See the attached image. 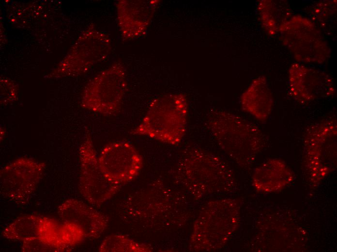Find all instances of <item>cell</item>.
Returning <instances> with one entry per match:
<instances>
[{
	"label": "cell",
	"instance_id": "cell-1",
	"mask_svg": "<svg viewBox=\"0 0 337 252\" xmlns=\"http://www.w3.org/2000/svg\"><path fill=\"white\" fill-rule=\"evenodd\" d=\"M206 125L220 146L243 165L251 163L265 144V136L257 126L231 112L213 111Z\"/></svg>",
	"mask_w": 337,
	"mask_h": 252
},
{
	"label": "cell",
	"instance_id": "cell-2",
	"mask_svg": "<svg viewBox=\"0 0 337 252\" xmlns=\"http://www.w3.org/2000/svg\"><path fill=\"white\" fill-rule=\"evenodd\" d=\"M187 113V100L183 94L163 95L151 102L141 122L131 134L176 145L185 133Z\"/></svg>",
	"mask_w": 337,
	"mask_h": 252
},
{
	"label": "cell",
	"instance_id": "cell-3",
	"mask_svg": "<svg viewBox=\"0 0 337 252\" xmlns=\"http://www.w3.org/2000/svg\"><path fill=\"white\" fill-rule=\"evenodd\" d=\"M2 235L7 239L22 242L39 238L57 240L72 248L85 239L82 231L72 224L60 223L53 219L33 215L16 218Z\"/></svg>",
	"mask_w": 337,
	"mask_h": 252
},
{
	"label": "cell",
	"instance_id": "cell-4",
	"mask_svg": "<svg viewBox=\"0 0 337 252\" xmlns=\"http://www.w3.org/2000/svg\"><path fill=\"white\" fill-rule=\"evenodd\" d=\"M282 42L298 61L321 63L329 56V48L320 31L309 19L295 16L280 27Z\"/></svg>",
	"mask_w": 337,
	"mask_h": 252
},
{
	"label": "cell",
	"instance_id": "cell-5",
	"mask_svg": "<svg viewBox=\"0 0 337 252\" xmlns=\"http://www.w3.org/2000/svg\"><path fill=\"white\" fill-rule=\"evenodd\" d=\"M126 86L124 67L116 63L95 77L86 87L82 105L87 109L106 115L120 110Z\"/></svg>",
	"mask_w": 337,
	"mask_h": 252
},
{
	"label": "cell",
	"instance_id": "cell-6",
	"mask_svg": "<svg viewBox=\"0 0 337 252\" xmlns=\"http://www.w3.org/2000/svg\"><path fill=\"white\" fill-rule=\"evenodd\" d=\"M337 134L335 117L323 119L306 129L304 141L306 166L313 179H322L330 171L331 155L336 149Z\"/></svg>",
	"mask_w": 337,
	"mask_h": 252
},
{
	"label": "cell",
	"instance_id": "cell-7",
	"mask_svg": "<svg viewBox=\"0 0 337 252\" xmlns=\"http://www.w3.org/2000/svg\"><path fill=\"white\" fill-rule=\"evenodd\" d=\"M79 189L91 204L100 206L112 197L122 186L109 181L102 171L89 132L79 148Z\"/></svg>",
	"mask_w": 337,
	"mask_h": 252
},
{
	"label": "cell",
	"instance_id": "cell-8",
	"mask_svg": "<svg viewBox=\"0 0 337 252\" xmlns=\"http://www.w3.org/2000/svg\"><path fill=\"white\" fill-rule=\"evenodd\" d=\"M45 164L21 158L4 166L0 171V193L16 203L28 200L42 177Z\"/></svg>",
	"mask_w": 337,
	"mask_h": 252
},
{
	"label": "cell",
	"instance_id": "cell-9",
	"mask_svg": "<svg viewBox=\"0 0 337 252\" xmlns=\"http://www.w3.org/2000/svg\"><path fill=\"white\" fill-rule=\"evenodd\" d=\"M98 159L107 179L121 186L135 179L143 165L141 155L131 143L125 141L108 144L103 148Z\"/></svg>",
	"mask_w": 337,
	"mask_h": 252
},
{
	"label": "cell",
	"instance_id": "cell-10",
	"mask_svg": "<svg viewBox=\"0 0 337 252\" xmlns=\"http://www.w3.org/2000/svg\"><path fill=\"white\" fill-rule=\"evenodd\" d=\"M289 89L293 98L301 103L333 96L335 85L330 75L299 63H293L289 72Z\"/></svg>",
	"mask_w": 337,
	"mask_h": 252
},
{
	"label": "cell",
	"instance_id": "cell-11",
	"mask_svg": "<svg viewBox=\"0 0 337 252\" xmlns=\"http://www.w3.org/2000/svg\"><path fill=\"white\" fill-rule=\"evenodd\" d=\"M159 1L154 0H121L117 2L118 25L124 39H136L145 33Z\"/></svg>",
	"mask_w": 337,
	"mask_h": 252
},
{
	"label": "cell",
	"instance_id": "cell-12",
	"mask_svg": "<svg viewBox=\"0 0 337 252\" xmlns=\"http://www.w3.org/2000/svg\"><path fill=\"white\" fill-rule=\"evenodd\" d=\"M57 213L62 221L78 227L87 238L99 237L108 225V219L105 215L74 199L61 204Z\"/></svg>",
	"mask_w": 337,
	"mask_h": 252
},
{
	"label": "cell",
	"instance_id": "cell-13",
	"mask_svg": "<svg viewBox=\"0 0 337 252\" xmlns=\"http://www.w3.org/2000/svg\"><path fill=\"white\" fill-rule=\"evenodd\" d=\"M110 47V40L105 33L94 30L84 32L76 47V64L73 73L84 72L94 63L105 59Z\"/></svg>",
	"mask_w": 337,
	"mask_h": 252
},
{
	"label": "cell",
	"instance_id": "cell-14",
	"mask_svg": "<svg viewBox=\"0 0 337 252\" xmlns=\"http://www.w3.org/2000/svg\"><path fill=\"white\" fill-rule=\"evenodd\" d=\"M241 106L260 122L269 117L274 104L271 91L266 78L260 76L255 79L241 97Z\"/></svg>",
	"mask_w": 337,
	"mask_h": 252
},
{
	"label": "cell",
	"instance_id": "cell-15",
	"mask_svg": "<svg viewBox=\"0 0 337 252\" xmlns=\"http://www.w3.org/2000/svg\"><path fill=\"white\" fill-rule=\"evenodd\" d=\"M292 178V172L286 164L280 159H274L255 169L253 181L257 189L270 191L283 188Z\"/></svg>",
	"mask_w": 337,
	"mask_h": 252
},
{
	"label": "cell",
	"instance_id": "cell-16",
	"mask_svg": "<svg viewBox=\"0 0 337 252\" xmlns=\"http://www.w3.org/2000/svg\"><path fill=\"white\" fill-rule=\"evenodd\" d=\"M259 12L264 29L274 35L284 23L291 17V10L281 1L264 0L259 5Z\"/></svg>",
	"mask_w": 337,
	"mask_h": 252
},
{
	"label": "cell",
	"instance_id": "cell-17",
	"mask_svg": "<svg viewBox=\"0 0 337 252\" xmlns=\"http://www.w3.org/2000/svg\"><path fill=\"white\" fill-rule=\"evenodd\" d=\"M99 250L101 252L151 251L147 246L121 234L111 235L106 237L101 244Z\"/></svg>",
	"mask_w": 337,
	"mask_h": 252
},
{
	"label": "cell",
	"instance_id": "cell-18",
	"mask_svg": "<svg viewBox=\"0 0 337 252\" xmlns=\"http://www.w3.org/2000/svg\"><path fill=\"white\" fill-rule=\"evenodd\" d=\"M72 250L59 241L42 238L24 241L22 247L24 252H63Z\"/></svg>",
	"mask_w": 337,
	"mask_h": 252
},
{
	"label": "cell",
	"instance_id": "cell-19",
	"mask_svg": "<svg viewBox=\"0 0 337 252\" xmlns=\"http://www.w3.org/2000/svg\"><path fill=\"white\" fill-rule=\"evenodd\" d=\"M311 18L314 21L313 23H319L320 21L324 24L326 21L329 22L331 18L335 14L336 11V4L331 1H320L313 5L310 9Z\"/></svg>",
	"mask_w": 337,
	"mask_h": 252
}]
</instances>
